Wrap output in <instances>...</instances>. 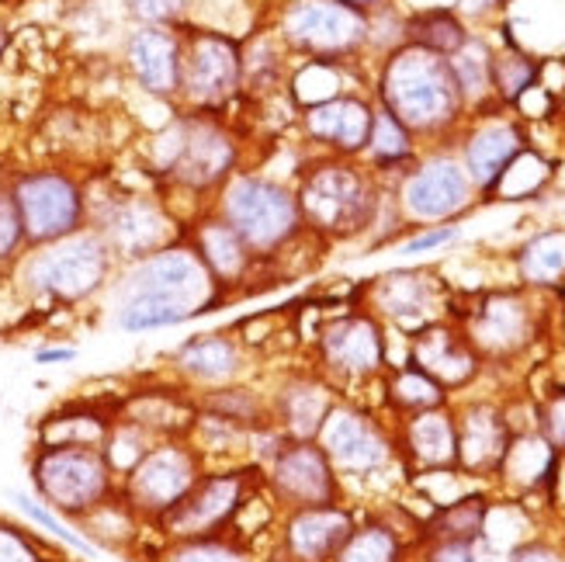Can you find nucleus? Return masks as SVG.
Returning a JSON list of instances; mask_svg holds the SVG:
<instances>
[{
    "label": "nucleus",
    "instance_id": "obj_1",
    "mask_svg": "<svg viewBox=\"0 0 565 562\" xmlns=\"http://www.w3.org/2000/svg\"><path fill=\"white\" fill-rule=\"evenodd\" d=\"M105 303L115 330L157 333L218 312L226 303H233V296H226L212 282L191 243L178 240L150 257L118 264Z\"/></svg>",
    "mask_w": 565,
    "mask_h": 562
},
{
    "label": "nucleus",
    "instance_id": "obj_2",
    "mask_svg": "<svg viewBox=\"0 0 565 562\" xmlns=\"http://www.w3.org/2000/svg\"><path fill=\"white\" fill-rule=\"evenodd\" d=\"M118 261L108 243L94 230H81L73 236L29 247L11 272V285L24 309L35 312H70L105 299Z\"/></svg>",
    "mask_w": 565,
    "mask_h": 562
},
{
    "label": "nucleus",
    "instance_id": "obj_3",
    "mask_svg": "<svg viewBox=\"0 0 565 562\" xmlns=\"http://www.w3.org/2000/svg\"><path fill=\"white\" fill-rule=\"evenodd\" d=\"M212 209L226 219L233 233L247 243L267 272H275L278 261H285V254L295 243H302L309 236L299 199H295V188L271 174L236 170V174L218 188Z\"/></svg>",
    "mask_w": 565,
    "mask_h": 562
},
{
    "label": "nucleus",
    "instance_id": "obj_4",
    "mask_svg": "<svg viewBox=\"0 0 565 562\" xmlns=\"http://www.w3.org/2000/svg\"><path fill=\"white\" fill-rule=\"evenodd\" d=\"M379 105L396 115L413 136H440L465 115L448 60L409 42L392 49L382 63Z\"/></svg>",
    "mask_w": 565,
    "mask_h": 562
},
{
    "label": "nucleus",
    "instance_id": "obj_5",
    "mask_svg": "<svg viewBox=\"0 0 565 562\" xmlns=\"http://www.w3.org/2000/svg\"><path fill=\"white\" fill-rule=\"evenodd\" d=\"M239 163V142L223 115L181 112L153 139L150 170L157 181L188 194H218Z\"/></svg>",
    "mask_w": 565,
    "mask_h": 562
},
{
    "label": "nucleus",
    "instance_id": "obj_6",
    "mask_svg": "<svg viewBox=\"0 0 565 562\" xmlns=\"http://www.w3.org/2000/svg\"><path fill=\"white\" fill-rule=\"evenodd\" d=\"M295 199L302 209L306 233L319 243L348 240L372 230L379 212V191L372 178L343 157H323L309 163L295 184Z\"/></svg>",
    "mask_w": 565,
    "mask_h": 562
},
{
    "label": "nucleus",
    "instance_id": "obj_7",
    "mask_svg": "<svg viewBox=\"0 0 565 562\" xmlns=\"http://www.w3.org/2000/svg\"><path fill=\"white\" fill-rule=\"evenodd\" d=\"M87 230L108 243L118 264H132L184 240V219L160 194L108 188L102 199L90 194Z\"/></svg>",
    "mask_w": 565,
    "mask_h": 562
},
{
    "label": "nucleus",
    "instance_id": "obj_8",
    "mask_svg": "<svg viewBox=\"0 0 565 562\" xmlns=\"http://www.w3.org/2000/svg\"><path fill=\"white\" fill-rule=\"evenodd\" d=\"M14 209L21 215L29 247H42L63 236L87 230L90 215V188L66 167H29L14 170L4 181Z\"/></svg>",
    "mask_w": 565,
    "mask_h": 562
},
{
    "label": "nucleus",
    "instance_id": "obj_9",
    "mask_svg": "<svg viewBox=\"0 0 565 562\" xmlns=\"http://www.w3.org/2000/svg\"><path fill=\"white\" fill-rule=\"evenodd\" d=\"M29 476L32 494L73 524L118 494V476L102 448H35Z\"/></svg>",
    "mask_w": 565,
    "mask_h": 562
},
{
    "label": "nucleus",
    "instance_id": "obj_10",
    "mask_svg": "<svg viewBox=\"0 0 565 562\" xmlns=\"http://www.w3.org/2000/svg\"><path fill=\"white\" fill-rule=\"evenodd\" d=\"M239 97H243L239 39L223 29H202V24L181 29L178 105L184 112L223 115Z\"/></svg>",
    "mask_w": 565,
    "mask_h": 562
},
{
    "label": "nucleus",
    "instance_id": "obj_11",
    "mask_svg": "<svg viewBox=\"0 0 565 562\" xmlns=\"http://www.w3.org/2000/svg\"><path fill=\"white\" fill-rule=\"evenodd\" d=\"M264 483L260 466L239 462V466H209L202 479L191 486L188 497L163 515L153 531L160 542H181V539H202V534H223L233 531L243 503Z\"/></svg>",
    "mask_w": 565,
    "mask_h": 562
},
{
    "label": "nucleus",
    "instance_id": "obj_12",
    "mask_svg": "<svg viewBox=\"0 0 565 562\" xmlns=\"http://www.w3.org/2000/svg\"><path fill=\"white\" fill-rule=\"evenodd\" d=\"M275 32L299 60L348 63L367 45V18L340 0H291L281 8Z\"/></svg>",
    "mask_w": 565,
    "mask_h": 562
},
{
    "label": "nucleus",
    "instance_id": "obj_13",
    "mask_svg": "<svg viewBox=\"0 0 565 562\" xmlns=\"http://www.w3.org/2000/svg\"><path fill=\"white\" fill-rule=\"evenodd\" d=\"M205 469H209L205 458L188 437L157 442L129 476L118 479V494L136 510L142 524L153 528L188 497V490L202 479Z\"/></svg>",
    "mask_w": 565,
    "mask_h": 562
},
{
    "label": "nucleus",
    "instance_id": "obj_14",
    "mask_svg": "<svg viewBox=\"0 0 565 562\" xmlns=\"http://www.w3.org/2000/svg\"><path fill=\"white\" fill-rule=\"evenodd\" d=\"M385 327L375 312L348 309L327 316L312 337L316 372L333 389L343 382H367L385 372Z\"/></svg>",
    "mask_w": 565,
    "mask_h": 562
},
{
    "label": "nucleus",
    "instance_id": "obj_15",
    "mask_svg": "<svg viewBox=\"0 0 565 562\" xmlns=\"http://www.w3.org/2000/svg\"><path fill=\"white\" fill-rule=\"evenodd\" d=\"M537 306L531 299V288H497L482 291L465 309V337L472 340L479 358H513L521 354L537 337Z\"/></svg>",
    "mask_w": 565,
    "mask_h": 562
},
{
    "label": "nucleus",
    "instance_id": "obj_16",
    "mask_svg": "<svg viewBox=\"0 0 565 562\" xmlns=\"http://www.w3.org/2000/svg\"><path fill=\"white\" fill-rule=\"evenodd\" d=\"M264 486L281 510L343 500V483L319 442H288L264 462Z\"/></svg>",
    "mask_w": 565,
    "mask_h": 562
},
{
    "label": "nucleus",
    "instance_id": "obj_17",
    "mask_svg": "<svg viewBox=\"0 0 565 562\" xmlns=\"http://www.w3.org/2000/svg\"><path fill=\"white\" fill-rule=\"evenodd\" d=\"M399 215L416 226H440L451 223L476 202V184L465 174L461 160L455 157H430L406 170L399 184Z\"/></svg>",
    "mask_w": 565,
    "mask_h": 562
},
{
    "label": "nucleus",
    "instance_id": "obj_18",
    "mask_svg": "<svg viewBox=\"0 0 565 562\" xmlns=\"http://www.w3.org/2000/svg\"><path fill=\"white\" fill-rule=\"evenodd\" d=\"M316 442L327 452L340 483L379 476L392 458V442L379 427V421H372L364 410L343 403V400L333 403L330 417L316 434Z\"/></svg>",
    "mask_w": 565,
    "mask_h": 562
},
{
    "label": "nucleus",
    "instance_id": "obj_19",
    "mask_svg": "<svg viewBox=\"0 0 565 562\" xmlns=\"http://www.w3.org/2000/svg\"><path fill=\"white\" fill-rule=\"evenodd\" d=\"M367 291V312L379 320L403 327L406 333H416L440 320L448 306V291L440 278L427 267H396L364 285Z\"/></svg>",
    "mask_w": 565,
    "mask_h": 562
},
{
    "label": "nucleus",
    "instance_id": "obj_20",
    "mask_svg": "<svg viewBox=\"0 0 565 562\" xmlns=\"http://www.w3.org/2000/svg\"><path fill=\"white\" fill-rule=\"evenodd\" d=\"M250 351L239 340L236 330H202L184 337L181 344L170 351L167 372L174 382H181L191 393H205V389L243 382L250 372Z\"/></svg>",
    "mask_w": 565,
    "mask_h": 562
},
{
    "label": "nucleus",
    "instance_id": "obj_21",
    "mask_svg": "<svg viewBox=\"0 0 565 562\" xmlns=\"http://www.w3.org/2000/svg\"><path fill=\"white\" fill-rule=\"evenodd\" d=\"M184 240L191 243V251L199 254V261L205 264L212 282L233 299L239 296V291H247L250 282H260V275L267 272V267L254 257V251L233 233V226L212 205L188 219Z\"/></svg>",
    "mask_w": 565,
    "mask_h": 562
},
{
    "label": "nucleus",
    "instance_id": "obj_22",
    "mask_svg": "<svg viewBox=\"0 0 565 562\" xmlns=\"http://www.w3.org/2000/svg\"><path fill=\"white\" fill-rule=\"evenodd\" d=\"M351 531L354 515L343 503L281 510L271 562H333Z\"/></svg>",
    "mask_w": 565,
    "mask_h": 562
},
{
    "label": "nucleus",
    "instance_id": "obj_23",
    "mask_svg": "<svg viewBox=\"0 0 565 562\" xmlns=\"http://www.w3.org/2000/svg\"><path fill=\"white\" fill-rule=\"evenodd\" d=\"M126 70L142 94L157 102H178L181 84V29L167 24H136L126 35Z\"/></svg>",
    "mask_w": 565,
    "mask_h": 562
},
{
    "label": "nucleus",
    "instance_id": "obj_24",
    "mask_svg": "<svg viewBox=\"0 0 565 562\" xmlns=\"http://www.w3.org/2000/svg\"><path fill=\"white\" fill-rule=\"evenodd\" d=\"M267 396H271L275 427L285 437H291V442H316L319 427H323L337 403V389L316 369H309L281 375V382H275Z\"/></svg>",
    "mask_w": 565,
    "mask_h": 562
},
{
    "label": "nucleus",
    "instance_id": "obj_25",
    "mask_svg": "<svg viewBox=\"0 0 565 562\" xmlns=\"http://www.w3.org/2000/svg\"><path fill=\"white\" fill-rule=\"evenodd\" d=\"M409 364L430 375L445 393L469 385L479 375V351L455 324L437 320L424 330L409 333Z\"/></svg>",
    "mask_w": 565,
    "mask_h": 562
},
{
    "label": "nucleus",
    "instance_id": "obj_26",
    "mask_svg": "<svg viewBox=\"0 0 565 562\" xmlns=\"http://www.w3.org/2000/svg\"><path fill=\"white\" fill-rule=\"evenodd\" d=\"M115 417L142 427L157 442H178L191 434L194 417H199V400L191 389L170 379L167 385H142L126 393L115 406Z\"/></svg>",
    "mask_w": 565,
    "mask_h": 562
},
{
    "label": "nucleus",
    "instance_id": "obj_27",
    "mask_svg": "<svg viewBox=\"0 0 565 562\" xmlns=\"http://www.w3.org/2000/svg\"><path fill=\"white\" fill-rule=\"evenodd\" d=\"M372 115H375L372 102H364L358 94H340L327 105L299 112V126L306 139L316 142L319 150H327L330 157L354 160L364 153L367 136H372Z\"/></svg>",
    "mask_w": 565,
    "mask_h": 562
},
{
    "label": "nucleus",
    "instance_id": "obj_28",
    "mask_svg": "<svg viewBox=\"0 0 565 562\" xmlns=\"http://www.w3.org/2000/svg\"><path fill=\"white\" fill-rule=\"evenodd\" d=\"M458 469L469 476H497L513 437L510 421L493 403H472L458 413Z\"/></svg>",
    "mask_w": 565,
    "mask_h": 562
},
{
    "label": "nucleus",
    "instance_id": "obj_29",
    "mask_svg": "<svg viewBox=\"0 0 565 562\" xmlns=\"http://www.w3.org/2000/svg\"><path fill=\"white\" fill-rule=\"evenodd\" d=\"M521 150H524V132H521L518 121L486 118L469 136H465L461 167H465V174H469V181L476 184V191L489 194L507 170V163Z\"/></svg>",
    "mask_w": 565,
    "mask_h": 562
},
{
    "label": "nucleus",
    "instance_id": "obj_30",
    "mask_svg": "<svg viewBox=\"0 0 565 562\" xmlns=\"http://www.w3.org/2000/svg\"><path fill=\"white\" fill-rule=\"evenodd\" d=\"M115 406L90 400L63 403L39 421L35 448H102L115 424Z\"/></svg>",
    "mask_w": 565,
    "mask_h": 562
},
{
    "label": "nucleus",
    "instance_id": "obj_31",
    "mask_svg": "<svg viewBox=\"0 0 565 562\" xmlns=\"http://www.w3.org/2000/svg\"><path fill=\"white\" fill-rule=\"evenodd\" d=\"M403 452L413 458V466L427 473L458 469V431L448 406L409 413L403 427Z\"/></svg>",
    "mask_w": 565,
    "mask_h": 562
},
{
    "label": "nucleus",
    "instance_id": "obj_32",
    "mask_svg": "<svg viewBox=\"0 0 565 562\" xmlns=\"http://www.w3.org/2000/svg\"><path fill=\"white\" fill-rule=\"evenodd\" d=\"M243 56V97H278L288 81V49L275 29H257L239 39Z\"/></svg>",
    "mask_w": 565,
    "mask_h": 562
},
{
    "label": "nucleus",
    "instance_id": "obj_33",
    "mask_svg": "<svg viewBox=\"0 0 565 562\" xmlns=\"http://www.w3.org/2000/svg\"><path fill=\"white\" fill-rule=\"evenodd\" d=\"M558 462L562 452L548 445V437L542 431L513 434L497 476H503L518 490H542V486L558 483Z\"/></svg>",
    "mask_w": 565,
    "mask_h": 562
},
{
    "label": "nucleus",
    "instance_id": "obj_34",
    "mask_svg": "<svg viewBox=\"0 0 565 562\" xmlns=\"http://www.w3.org/2000/svg\"><path fill=\"white\" fill-rule=\"evenodd\" d=\"M199 400V410L212 413L218 421H230L243 431H264L275 427L271 417V396L264 389L250 385V382H233V385H218V389H205V393H194Z\"/></svg>",
    "mask_w": 565,
    "mask_h": 562
},
{
    "label": "nucleus",
    "instance_id": "obj_35",
    "mask_svg": "<svg viewBox=\"0 0 565 562\" xmlns=\"http://www.w3.org/2000/svg\"><path fill=\"white\" fill-rule=\"evenodd\" d=\"M448 66L465 108H486L493 102V49L486 39L469 35V42L448 56Z\"/></svg>",
    "mask_w": 565,
    "mask_h": 562
},
{
    "label": "nucleus",
    "instance_id": "obj_36",
    "mask_svg": "<svg viewBox=\"0 0 565 562\" xmlns=\"http://www.w3.org/2000/svg\"><path fill=\"white\" fill-rule=\"evenodd\" d=\"M524 288H555L565 278V230L534 233L513 257Z\"/></svg>",
    "mask_w": 565,
    "mask_h": 562
},
{
    "label": "nucleus",
    "instance_id": "obj_37",
    "mask_svg": "<svg viewBox=\"0 0 565 562\" xmlns=\"http://www.w3.org/2000/svg\"><path fill=\"white\" fill-rule=\"evenodd\" d=\"M285 94L295 112H306L316 105H327L333 97L348 94L343 87V63H327V60H299L288 70Z\"/></svg>",
    "mask_w": 565,
    "mask_h": 562
},
{
    "label": "nucleus",
    "instance_id": "obj_38",
    "mask_svg": "<svg viewBox=\"0 0 565 562\" xmlns=\"http://www.w3.org/2000/svg\"><path fill=\"white\" fill-rule=\"evenodd\" d=\"M157 562H260L257 549L233 531L202 534V539L160 542Z\"/></svg>",
    "mask_w": 565,
    "mask_h": 562
},
{
    "label": "nucleus",
    "instance_id": "obj_39",
    "mask_svg": "<svg viewBox=\"0 0 565 562\" xmlns=\"http://www.w3.org/2000/svg\"><path fill=\"white\" fill-rule=\"evenodd\" d=\"M8 500H11V507L18 510V515L24 518V524H32L39 534H45L49 542H56L60 549H70V552H77L84 559L97 555V549L81 534V528L73 524V521H66L63 515H56L53 507H45L35 494H29V490H8Z\"/></svg>",
    "mask_w": 565,
    "mask_h": 562
},
{
    "label": "nucleus",
    "instance_id": "obj_40",
    "mask_svg": "<svg viewBox=\"0 0 565 562\" xmlns=\"http://www.w3.org/2000/svg\"><path fill=\"white\" fill-rule=\"evenodd\" d=\"M403 35L409 45H420L427 53H437L445 60L469 42L465 21L455 11H416L413 18L403 21Z\"/></svg>",
    "mask_w": 565,
    "mask_h": 562
},
{
    "label": "nucleus",
    "instance_id": "obj_41",
    "mask_svg": "<svg viewBox=\"0 0 565 562\" xmlns=\"http://www.w3.org/2000/svg\"><path fill=\"white\" fill-rule=\"evenodd\" d=\"M413 132L403 126L396 115H388L382 105H375V115H372V136H367V146L364 153L372 157V163L379 170H392V167H403V163H413L416 157V146H413Z\"/></svg>",
    "mask_w": 565,
    "mask_h": 562
},
{
    "label": "nucleus",
    "instance_id": "obj_42",
    "mask_svg": "<svg viewBox=\"0 0 565 562\" xmlns=\"http://www.w3.org/2000/svg\"><path fill=\"white\" fill-rule=\"evenodd\" d=\"M489 521V503L482 497H458L448 507H437L427 524V539H458V542H476L482 539V528Z\"/></svg>",
    "mask_w": 565,
    "mask_h": 562
},
{
    "label": "nucleus",
    "instance_id": "obj_43",
    "mask_svg": "<svg viewBox=\"0 0 565 562\" xmlns=\"http://www.w3.org/2000/svg\"><path fill=\"white\" fill-rule=\"evenodd\" d=\"M385 400L396 406L399 413H420V410H434V406H445L448 393L440 389L430 375H424L420 369H413V364H399V369L388 372V382H385Z\"/></svg>",
    "mask_w": 565,
    "mask_h": 562
},
{
    "label": "nucleus",
    "instance_id": "obj_44",
    "mask_svg": "<svg viewBox=\"0 0 565 562\" xmlns=\"http://www.w3.org/2000/svg\"><path fill=\"white\" fill-rule=\"evenodd\" d=\"M333 562H406L403 559V539L388 524H354L348 542L340 545Z\"/></svg>",
    "mask_w": 565,
    "mask_h": 562
},
{
    "label": "nucleus",
    "instance_id": "obj_45",
    "mask_svg": "<svg viewBox=\"0 0 565 562\" xmlns=\"http://www.w3.org/2000/svg\"><path fill=\"white\" fill-rule=\"evenodd\" d=\"M548 178H552V163L524 146V150L507 163V170L489 194H497L503 202H524V199H534V194L548 184Z\"/></svg>",
    "mask_w": 565,
    "mask_h": 562
},
{
    "label": "nucleus",
    "instance_id": "obj_46",
    "mask_svg": "<svg viewBox=\"0 0 565 562\" xmlns=\"http://www.w3.org/2000/svg\"><path fill=\"white\" fill-rule=\"evenodd\" d=\"M537 81H542V66L521 49L510 45L503 53H493V97L500 105H518Z\"/></svg>",
    "mask_w": 565,
    "mask_h": 562
},
{
    "label": "nucleus",
    "instance_id": "obj_47",
    "mask_svg": "<svg viewBox=\"0 0 565 562\" xmlns=\"http://www.w3.org/2000/svg\"><path fill=\"white\" fill-rule=\"evenodd\" d=\"M0 562H63L60 545L49 542L32 524L0 518Z\"/></svg>",
    "mask_w": 565,
    "mask_h": 562
},
{
    "label": "nucleus",
    "instance_id": "obj_48",
    "mask_svg": "<svg viewBox=\"0 0 565 562\" xmlns=\"http://www.w3.org/2000/svg\"><path fill=\"white\" fill-rule=\"evenodd\" d=\"M153 445H157L153 434H146L142 427L115 417V424H111V431L105 437V445H102V455L111 466V473L121 479V476H129L139 466V462L146 458V452H150Z\"/></svg>",
    "mask_w": 565,
    "mask_h": 562
},
{
    "label": "nucleus",
    "instance_id": "obj_49",
    "mask_svg": "<svg viewBox=\"0 0 565 562\" xmlns=\"http://www.w3.org/2000/svg\"><path fill=\"white\" fill-rule=\"evenodd\" d=\"M24 254H29V236H24L11 191L0 184V278H11Z\"/></svg>",
    "mask_w": 565,
    "mask_h": 562
},
{
    "label": "nucleus",
    "instance_id": "obj_50",
    "mask_svg": "<svg viewBox=\"0 0 565 562\" xmlns=\"http://www.w3.org/2000/svg\"><path fill=\"white\" fill-rule=\"evenodd\" d=\"M194 0H126V14L136 24H167V29H178V24L191 14Z\"/></svg>",
    "mask_w": 565,
    "mask_h": 562
},
{
    "label": "nucleus",
    "instance_id": "obj_51",
    "mask_svg": "<svg viewBox=\"0 0 565 562\" xmlns=\"http://www.w3.org/2000/svg\"><path fill=\"white\" fill-rule=\"evenodd\" d=\"M537 431L548 437V445L565 452V389H555V393L542 403V413H537Z\"/></svg>",
    "mask_w": 565,
    "mask_h": 562
},
{
    "label": "nucleus",
    "instance_id": "obj_52",
    "mask_svg": "<svg viewBox=\"0 0 565 562\" xmlns=\"http://www.w3.org/2000/svg\"><path fill=\"white\" fill-rule=\"evenodd\" d=\"M458 240V226H420L409 240H403V254H430V251H440V247H448V243Z\"/></svg>",
    "mask_w": 565,
    "mask_h": 562
},
{
    "label": "nucleus",
    "instance_id": "obj_53",
    "mask_svg": "<svg viewBox=\"0 0 565 562\" xmlns=\"http://www.w3.org/2000/svg\"><path fill=\"white\" fill-rule=\"evenodd\" d=\"M35 364H70V361H77V348L73 344H42L35 348Z\"/></svg>",
    "mask_w": 565,
    "mask_h": 562
},
{
    "label": "nucleus",
    "instance_id": "obj_54",
    "mask_svg": "<svg viewBox=\"0 0 565 562\" xmlns=\"http://www.w3.org/2000/svg\"><path fill=\"white\" fill-rule=\"evenodd\" d=\"M503 4H507V0H455L458 14L461 18H472V21H482L489 14H497Z\"/></svg>",
    "mask_w": 565,
    "mask_h": 562
},
{
    "label": "nucleus",
    "instance_id": "obj_55",
    "mask_svg": "<svg viewBox=\"0 0 565 562\" xmlns=\"http://www.w3.org/2000/svg\"><path fill=\"white\" fill-rule=\"evenodd\" d=\"M340 4H348V8H354L358 14H379V11H385L388 8V0H340Z\"/></svg>",
    "mask_w": 565,
    "mask_h": 562
},
{
    "label": "nucleus",
    "instance_id": "obj_56",
    "mask_svg": "<svg viewBox=\"0 0 565 562\" xmlns=\"http://www.w3.org/2000/svg\"><path fill=\"white\" fill-rule=\"evenodd\" d=\"M8 45H11V29L4 21H0V60H4V53H8Z\"/></svg>",
    "mask_w": 565,
    "mask_h": 562
},
{
    "label": "nucleus",
    "instance_id": "obj_57",
    "mask_svg": "<svg viewBox=\"0 0 565 562\" xmlns=\"http://www.w3.org/2000/svg\"><path fill=\"white\" fill-rule=\"evenodd\" d=\"M562 108H565V84H562Z\"/></svg>",
    "mask_w": 565,
    "mask_h": 562
},
{
    "label": "nucleus",
    "instance_id": "obj_58",
    "mask_svg": "<svg viewBox=\"0 0 565 562\" xmlns=\"http://www.w3.org/2000/svg\"><path fill=\"white\" fill-rule=\"evenodd\" d=\"M0 184H4V181H0Z\"/></svg>",
    "mask_w": 565,
    "mask_h": 562
}]
</instances>
